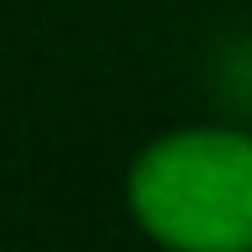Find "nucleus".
I'll list each match as a JSON object with an SVG mask.
<instances>
[{"mask_svg": "<svg viewBox=\"0 0 252 252\" xmlns=\"http://www.w3.org/2000/svg\"><path fill=\"white\" fill-rule=\"evenodd\" d=\"M129 216L165 252H252V134L170 129L129 165Z\"/></svg>", "mask_w": 252, "mask_h": 252, "instance_id": "obj_1", "label": "nucleus"}]
</instances>
